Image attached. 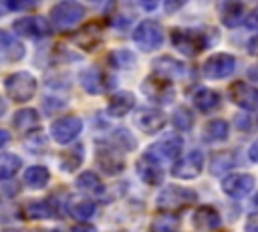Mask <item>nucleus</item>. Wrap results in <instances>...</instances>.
Masks as SVG:
<instances>
[{"label":"nucleus","instance_id":"nucleus-1","mask_svg":"<svg viewBox=\"0 0 258 232\" xmlns=\"http://www.w3.org/2000/svg\"><path fill=\"white\" fill-rule=\"evenodd\" d=\"M36 87H38V83H36L34 75L28 71H16L4 79V89L14 103L30 101L36 93Z\"/></svg>","mask_w":258,"mask_h":232},{"label":"nucleus","instance_id":"nucleus-2","mask_svg":"<svg viewBox=\"0 0 258 232\" xmlns=\"http://www.w3.org/2000/svg\"><path fill=\"white\" fill-rule=\"evenodd\" d=\"M198 202V194L181 186H165L157 196V206L165 212H181Z\"/></svg>","mask_w":258,"mask_h":232},{"label":"nucleus","instance_id":"nucleus-3","mask_svg":"<svg viewBox=\"0 0 258 232\" xmlns=\"http://www.w3.org/2000/svg\"><path fill=\"white\" fill-rule=\"evenodd\" d=\"M85 16V8L75 0H60L50 10V24L58 30H69L77 26Z\"/></svg>","mask_w":258,"mask_h":232},{"label":"nucleus","instance_id":"nucleus-4","mask_svg":"<svg viewBox=\"0 0 258 232\" xmlns=\"http://www.w3.org/2000/svg\"><path fill=\"white\" fill-rule=\"evenodd\" d=\"M133 40L137 42V46L145 52L157 50L163 42V32L161 26L155 20H143L135 30H133Z\"/></svg>","mask_w":258,"mask_h":232},{"label":"nucleus","instance_id":"nucleus-5","mask_svg":"<svg viewBox=\"0 0 258 232\" xmlns=\"http://www.w3.org/2000/svg\"><path fill=\"white\" fill-rule=\"evenodd\" d=\"M171 42H173V46H175L181 54H185V56L198 54V52L204 50V46L208 44L206 38H204L200 32L185 30V28H175V30H171Z\"/></svg>","mask_w":258,"mask_h":232},{"label":"nucleus","instance_id":"nucleus-6","mask_svg":"<svg viewBox=\"0 0 258 232\" xmlns=\"http://www.w3.org/2000/svg\"><path fill=\"white\" fill-rule=\"evenodd\" d=\"M12 30L18 36L26 38H44L50 34V24L42 16H22L12 22Z\"/></svg>","mask_w":258,"mask_h":232},{"label":"nucleus","instance_id":"nucleus-7","mask_svg":"<svg viewBox=\"0 0 258 232\" xmlns=\"http://www.w3.org/2000/svg\"><path fill=\"white\" fill-rule=\"evenodd\" d=\"M83 131V121L77 115H64L50 125V135L56 143H71Z\"/></svg>","mask_w":258,"mask_h":232},{"label":"nucleus","instance_id":"nucleus-8","mask_svg":"<svg viewBox=\"0 0 258 232\" xmlns=\"http://www.w3.org/2000/svg\"><path fill=\"white\" fill-rule=\"evenodd\" d=\"M95 161H97V167L107 176H117V173H121L125 169L123 157L113 149V145H107V143H99L97 145Z\"/></svg>","mask_w":258,"mask_h":232},{"label":"nucleus","instance_id":"nucleus-9","mask_svg":"<svg viewBox=\"0 0 258 232\" xmlns=\"http://www.w3.org/2000/svg\"><path fill=\"white\" fill-rule=\"evenodd\" d=\"M204 167V153L200 149H191L189 153L181 155L173 165V176L181 180H194L200 176Z\"/></svg>","mask_w":258,"mask_h":232},{"label":"nucleus","instance_id":"nucleus-10","mask_svg":"<svg viewBox=\"0 0 258 232\" xmlns=\"http://www.w3.org/2000/svg\"><path fill=\"white\" fill-rule=\"evenodd\" d=\"M181 147H183V141H181L179 137H165V139L155 141V143L149 145L147 157H151V159L157 161V163H161V161H171V159H175V157L179 155Z\"/></svg>","mask_w":258,"mask_h":232},{"label":"nucleus","instance_id":"nucleus-11","mask_svg":"<svg viewBox=\"0 0 258 232\" xmlns=\"http://www.w3.org/2000/svg\"><path fill=\"white\" fill-rule=\"evenodd\" d=\"M143 93L147 99H151L153 103H169L173 99V87L167 79L161 77H149L147 81H143Z\"/></svg>","mask_w":258,"mask_h":232},{"label":"nucleus","instance_id":"nucleus-12","mask_svg":"<svg viewBox=\"0 0 258 232\" xmlns=\"http://www.w3.org/2000/svg\"><path fill=\"white\" fill-rule=\"evenodd\" d=\"M236 67V59L232 54H226V52H220V54H214L210 56L206 63H204V75L208 79H224L228 75H232Z\"/></svg>","mask_w":258,"mask_h":232},{"label":"nucleus","instance_id":"nucleus-13","mask_svg":"<svg viewBox=\"0 0 258 232\" xmlns=\"http://www.w3.org/2000/svg\"><path fill=\"white\" fill-rule=\"evenodd\" d=\"M230 99L246 109V111H252V109H258V89L248 85V83H242V81H236L230 85Z\"/></svg>","mask_w":258,"mask_h":232},{"label":"nucleus","instance_id":"nucleus-14","mask_svg":"<svg viewBox=\"0 0 258 232\" xmlns=\"http://www.w3.org/2000/svg\"><path fill=\"white\" fill-rule=\"evenodd\" d=\"M254 184L256 180L250 173H232L222 182V190L230 198H244L254 190Z\"/></svg>","mask_w":258,"mask_h":232},{"label":"nucleus","instance_id":"nucleus-15","mask_svg":"<svg viewBox=\"0 0 258 232\" xmlns=\"http://www.w3.org/2000/svg\"><path fill=\"white\" fill-rule=\"evenodd\" d=\"M191 224L202 232H212L222 224V216L214 206H200L191 216Z\"/></svg>","mask_w":258,"mask_h":232},{"label":"nucleus","instance_id":"nucleus-16","mask_svg":"<svg viewBox=\"0 0 258 232\" xmlns=\"http://www.w3.org/2000/svg\"><path fill=\"white\" fill-rule=\"evenodd\" d=\"M56 204H52V198L46 200H30L22 206V216L26 220H44L50 216H56Z\"/></svg>","mask_w":258,"mask_h":232},{"label":"nucleus","instance_id":"nucleus-17","mask_svg":"<svg viewBox=\"0 0 258 232\" xmlns=\"http://www.w3.org/2000/svg\"><path fill=\"white\" fill-rule=\"evenodd\" d=\"M0 50H2V59H4V61H10V63L22 61L24 54H26L24 42H20V40H18L12 32H8V30H0Z\"/></svg>","mask_w":258,"mask_h":232},{"label":"nucleus","instance_id":"nucleus-18","mask_svg":"<svg viewBox=\"0 0 258 232\" xmlns=\"http://www.w3.org/2000/svg\"><path fill=\"white\" fill-rule=\"evenodd\" d=\"M81 85H83V89L89 95H101V93L107 91V85L109 83H107V77L99 69L91 67V69H85L81 73Z\"/></svg>","mask_w":258,"mask_h":232},{"label":"nucleus","instance_id":"nucleus-19","mask_svg":"<svg viewBox=\"0 0 258 232\" xmlns=\"http://www.w3.org/2000/svg\"><path fill=\"white\" fill-rule=\"evenodd\" d=\"M12 123L14 127L20 131V133H32L40 127V115L36 109L32 107H24V109H18L12 117Z\"/></svg>","mask_w":258,"mask_h":232},{"label":"nucleus","instance_id":"nucleus-20","mask_svg":"<svg viewBox=\"0 0 258 232\" xmlns=\"http://www.w3.org/2000/svg\"><path fill=\"white\" fill-rule=\"evenodd\" d=\"M137 173H139V178L145 182V184H149V186H159L161 182H163V171H161V165L157 163V161H153L151 157H147V155H143L139 161H137Z\"/></svg>","mask_w":258,"mask_h":232},{"label":"nucleus","instance_id":"nucleus-21","mask_svg":"<svg viewBox=\"0 0 258 232\" xmlns=\"http://www.w3.org/2000/svg\"><path fill=\"white\" fill-rule=\"evenodd\" d=\"M218 10H220V18L226 26L234 28L238 26V22L242 20V0H218Z\"/></svg>","mask_w":258,"mask_h":232},{"label":"nucleus","instance_id":"nucleus-22","mask_svg":"<svg viewBox=\"0 0 258 232\" xmlns=\"http://www.w3.org/2000/svg\"><path fill=\"white\" fill-rule=\"evenodd\" d=\"M153 71L161 79H173V77H183L185 75V65L171 59V56H159L153 61Z\"/></svg>","mask_w":258,"mask_h":232},{"label":"nucleus","instance_id":"nucleus-23","mask_svg":"<svg viewBox=\"0 0 258 232\" xmlns=\"http://www.w3.org/2000/svg\"><path fill=\"white\" fill-rule=\"evenodd\" d=\"M137 125L145 133H157L165 125V115L157 109H141L137 113Z\"/></svg>","mask_w":258,"mask_h":232},{"label":"nucleus","instance_id":"nucleus-24","mask_svg":"<svg viewBox=\"0 0 258 232\" xmlns=\"http://www.w3.org/2000/svg\"><path fill=\"white\" fill-rule=\"evenodd\" d=\"M99 42H101V26L97 22H91V24L83 26L75 34V44L85 48V50H93L95 46H99Z\"/></svg>","mask_w":258,"mask_h":232},{"label":"nucleus","instance_id":"nucleus-25","mask_svg":"<svg viewBox=\"0 0 258 232\" xmlns=\"http://www.w3.org/2000/svg\"><path fill=\"white\" fill-rule=\"evenodd\" d=\"M191 101H194V107L200 113H210V111H216L220 107V95L212 89H206V87H200L194 93Z\"/></svg>","mask_w":258,"mask_h":232},{"label":"nucleus","instance_id":"nucleus-26","mask_svg":"<svg viewBox=\"0 0 258 232\" xmlns=\"http://www.w3.org/2000/svg\"><path fill=\"white\" fill-rule=\"evenodd\" d=\"M133 105H135V97H133L129 91H119V93H115V95L109 99L107 111H109V115H113V117H123V115H127V113L133 109Z\"/></svg>","mask_w":258,"mask_h":232},{"label":"nucleus","instance_id":"nucleus-27","mask_svg":"<svg viewBox=\"0 0 258 232\" xmlns=\"http://www.w3.org/2000/svg\"><path fill=\"white\" fill-rule=\"evenodd\" d=\"M22 182H24L28 188H32V190L46 188V184L50 182V171H48V167H44V165H28V167L24 169Z\"/></svg>","mask_w":258,"mask_h":232},{"label":"nucleus","instance_id":"nucleus-28","mask_svg":"<svg viewBox=\"0 0 258 232\" xmlns=\"http://www.w3.org/2000/svg\"><path fill=\"white\" fill-rule=\"evenodd\" d=\"M77 188L85 194H91V196H101L105 192V186L101 182V178L95 173V171H83L77 176Z\"/></svg>","mask_w":258,"mask_h":232},{"label":"nucleus","instance_id":"nucleus-29","mask_svg":"<svg viewBox=\"0 0 258 232\" xmlns=\"http://www.w3.org/2000/svg\"><path fill=\"white\" fill-rule=\"evenodd\" d=\"M67 208H69V214H71L75 220H81V222L93 218V214L97 212L95 202H91V200H83V198L71 200V202L67 204Z\"/></svg>","mask_w":258,"mask_h":232},{"label":"nucleus","instance_id":"nucleus-30","mask_svg":"<svg viewBox=\"0 0 258 232\" xmlns=\"http://www.w3.org/2000/svg\"><path fill=\"white\" fill-rule=\"evenodd\" d=\"M22 159L16 153H0V182L12 180L16 171H20Z\"/></svg>","mask_w":258,"mask_h":232},{"label":"nucleus","instance_id":"nucleus-31","mask_svg":"<svg viewBox=\"0 0 258 232\" xmlns=\"http://www.w3.org/2000/svg\"><path fill=\"white\" fill-rule=\"evenodd\" d=\"M228 131H230V127L226 121L214 119L204 127V139L206 141H224L228 137Z\"/></svg>","mask_w":258,"mask_h":232},{"label":"nucleus","instance_id":"nucleus-32","mask_svg":"<svg viewBox=\"0 0 258 232\" xmlns=\"http://www.w3.org/2000/svg\"><path fill=\"white\" fill-rule=\"evenodd\" d=\"M83 163V145H75L69 151H64L60 155V167L62 171H75L79 169Z\"/></svg>","mask_w":258,"mask_h":232},{"label":"nucleus","instance_id":"nucleus-33","mask_svg":"<svg viewBox=\"0 0 258 232\" xmlns=\"http://www.w3.org/2000/svg\"><path fill=\"white\" fill-rule=\"evenodd\" d=\"M177 230H179V220L173 214H161L149 226V232H177Z\"/></svg>","mask_w":258,"mask_h":232},{"label":"nucleus","instance_id":"nucleus-34","mask_svg":"<svg viewBox=\"0 0 258 232\" xmlns=\"http://www.w3.org/2000/svg\"><path fill=\"white\" fill-rule=\"evenodd\" d=\"M234 163H236V159H234L230 153H214L212 159H210V171H212L214 176H220V173L232 169Z\"/></svg>","mask_w":258,"mask_h":232},{"label":"nucleus","instance_id":"nucleus-35","mask_svg":"<svg viewBox=\"0 0 258 232\" xmlns=\"http://www.w3.org/2000/svg\"><path fill=\"white\" fill-rule=\"evenodd\" d=\"M171 123H173L177 129L187 131V129L191 127V123H194V115H191V111H189L187 107L179 105V107L171 113Z\"/></svg>","mask_w":258,"mask_h":232},{"label":"nucleus","instance_id":"nucleus-36","mask_svg":"<svg viewBox=\"0 0 258 232\" xmlns=\"http://www.w3.org/2000/svg\"><path fill=\"white\" fill-rule=\"evenodd\" d=\"M113 145L115 147H121L123 151H131V149H135L137 141H135V137L127 129H119V131L113 133Z\"/></svg>","mask_w":258,"mask_h":232},{"label":"nucleus","instance_id":"nucleus-37","mask_svg":"<svg viewBox=\"0 0 258 232\" xmlns=\"http://www.w3.org/2000/svg\"><path fill=\"white\" fill-rule=\"evenodd\" d=\"M109 59H111V65L113 67H119V69H127V67H133L135 65V56L129 50H113L109 54Z\"/></svg>","mask_w":258,"mask_h":232},{"label":"nucleus","instance_id":"nucleus-38","mask_svg":"<svg viewBox=\"0 0 258 232\" xmlns=\"http://www.w3.org/2000/svg\"><path fill=\"white\" fill-rule=\"evenodd\" d=\"M40 0H6V10L8 12H18V10H30L38 4Z\"/></svg>","mask_w":258,"mask_h":232},{"label":"nucleus","instance_id":"nucleus-39","mask_svg":"<svg viewBox=\"0 0 258 232\" xmlns=\"http://www.w3.org/2000/svg\"><path fill=\"white\" fill-rule=\"evenodd\" d=\"M244 230H246V232H258V212H254V214L248 216Z\"/></svg>","mask_w":258,"mask_h":232},{"label":"nucleus","instance_id":"nucleus-40","mask_svg":"<svg viewBox=\"0 0 258 232\" xmlns=\"http://www.w3.org/2000/svg\"><path fill=\"white\" fill-rule=\"evenodd\" d=\"M71 232H97V228L91 226V224H87V222H81V224H75Z\"/></svg>","mask_w":258,"mask_h":232},{"label":"nucleus","instance_id":"nucleus-41","mask_svg":"<svg viewBox=\"0 0 258 232\" xmlns=\"http://www.w3.org/2000/svg\"><path fill=\"white\" fill-rule=\"evenodd\" d=\"M183 2H185V0H165V10H167V12H175Z\"/></svg>","mask_w":258,"mask_h":232},{"label":"nucleus","instance_id":"nucleus-42","mask_svg":"<svg viewBox=\"0 0 258 232\" xmlns=\"http://www.w3.org/2000/svg\"><path fill=\"white\" fill-rule=\"evenodd\" d=\"M248 155H250V159L254 161V163H258V139L250 145V149H248Z\"/></svg>","mask_w":258,"mask_h":232},{"label":"nucleus","instance_id":"nucleus-43","mask_svg":"<svg viewBox=\"0 0 258 232\" xmlns=\"http://www.w3.org/2000/svg\"><path fill=\"white\" fill-rule=\"evenodd\" d=\"M139 4H141L145 10H155L157 4H159V0H139Z\"/></svg>","mask_w":258,"mask_h":232},{"label":"nucleus","instance_id":"nucleus-44","mask_svg":"<svg viewBox=\"0 0 258 232\" xmlns=\"http://www.w3.org/2000/svg\"><path fill=\"white\" fill-rule=\"evenodd\" d=\"M248 50H250V54L258 56V36H254V38L248 42Z\"/></svg>","mask_w":258,"mask_h":232},{"label":"nucleus","instance_id":"nucleus-45","mask_svg":"<svg viewBox=\"0 0 258 232\" xmlns=\"http://www.w3.org/2000/svg\"><path fill=\"white\" fill-rule=\"evenodd\" d=\"M8 141H10V133H8V129H2V127H0V147L8 145Z\"/></svg>","mask_w":258,"mask_h":232},{"label":"nucleus","instance_id":"nucleus-46","mask_svg":"<svg viewBox=\"0 0 258 232\" xmlns=\"http://www.w3.org/2000/svg\"><path fill=\"white\" fill-rule=\"evenodd\" d=\"M248 77L258 83V67H250V69H248Z\"/></svg>","mask_w":258,"mask_h":232},{"label":"nucleus","instance_id":"nucleus-47","mask_svg":"<svg viewBox=\"0 0 258 232\" xmlns=\"http://www.w3.org/2000/svg\"><path fill=\"white\" fill-rule=\"evenodd\" d=\"M4 14H8V10H6V0H0V16H4Z\"/></svg>","mask_w":258,"mask_h":232},{"label":"nucleus","instance_id":"nucleus-48","mask_svg":"<svg viewBox=\"0 0 258 232\" xmlns=\"http://www.w3.org/2000/svg\"><path fill=\"white\" fill-rule=\"evenodd\" d=\"M4 113H6V101H4L2 97H0V117H2Z\"/></svg>","mask_w":258,"mask_h":232},{"label":"nucleus","instance_id":"nucleus-49","mask_svg":"<svg viewBox=\"0 0 258 232\" xmlns=\"http://www.w3.org/2000/svg\"><path fill=\"white\" fill-rule=\"evenodd\" d=\"M4 232H22V230H18V228H8V230H4Z\"/></svg>","mask_w":258,"mask_h":232},{"label":"nucleus","instance_id":"nucleus-50","mask_svg":"<svg viewBox=\"0 0 258 232\" xmlns=\"http://www.w3.org/2000/svg\"><path fill=\"white\" fill-rule=\"evenodd\" d=\"M254 206H256V208H258V194H256V196H254Z\"/></svg>","mask_w":258,"mask_h":232},{"label":"nucleus","instance_id":"nucleus-51","mask_svg":"<svg viewBox=\"0 0 258 232\" xmlns=\"http://www.w3.org/2000/svg\"><path fill=\"white\" fill-rule=\"evenodd\" d=\"M50 232H62V230H58V228H52V230H50Z\"/></svg>","mask_w":258,"mask_h":232},{"label":"nucleus","instance_id":"nucleus-52","mask_svg":"<svg viewBox=\"0 0 258 232\" xmlns=\"http://www.w3.org/2000/svg\"><path fill=\"white\" fill-rule=\"evenodd\" d=\"M254 18H256V20H258V10H256V14H254Z\"/></svg>","mask_w":258,"mask_h":232},{"label":"nucleus","instance_id":"nucleus-53","mask_svg":"<svg viewBox=\"0 0 258 232\" xmlns=\"http://www.w3.org/2000/svg\"><path fill=\"white\" fill-rule=\"evenodd\" d=\"M0 61H2V50H0Z\"/></svg>","mask_w":258,"mask_h":232},{"label":"nucleus","instance_id":"nucleus-54","mask_svg":"<svg viewBox=\"0 0 258 232\" xmlns=\"http://www.w3.org/2000/svg\"><path fill=\"white\" fill-rule=\"evenodd\" d=\"M91 2H97V0H91Z\"/></svg>","mask_w":258,"mask_h":232}]
</instances>
